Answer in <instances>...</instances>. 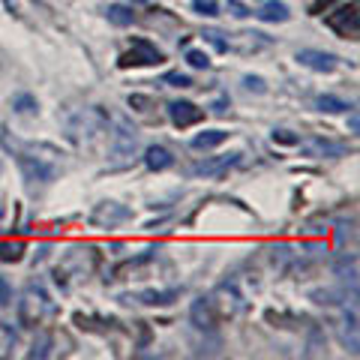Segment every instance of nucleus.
Masks as SVG:
<instances>
[{
    "label": "nucleus",
    "instance_id": "1",
    "mask_svg": "<svg viewBox=\"0 0 360 360\" xmlns=\"http://www.w3.org/2000/svg\"><path fill=\"white\" fill-rule=\"evenodd\" d=\"M0 141H4L6 150H13L27 184H51V180L58 177V162L51 160L54 150L49 144H27V141L9 139V135H0Z\"/></svg>",
    "mask_w": 360,
    "mask_h": 360
},
{
    "label": "nucleus",
    "instance_id": "2",
    "mask_svg": "<svg viewBox=\"0 0 360 360\" xmlns=\"http://www.w3.org/2000/svg\"><path fill=\"white\" fill-rule=\"evenodd\" d=\"M54 315H58V303L49 297V291H45L39 279H30L25 295L18 300V321L25 328H37V324L54 319Z\"/></svg>",
    "mask_w": 360,
    "mask_h": 360
},
{
    "label": "nucleus",
    "instance_id": "3",
    "mask_svg": "<svg viewBox=\"0 0 360 360\" xmlns=\"http://www.w3.org/2000/svg\"><path fill=\"white\" fill-rule=\"evenodd\" d=\"M135 150H139V129L120 115L115 120V129H111V162L127 165L135 156Z\"/></svg>",
    "mask_w": 360,
    "mask_h": 360
},
{
    "label": "nucleus",
    "instance_id": "4",
    "mask_svg": "<svg viewBox=\"0 0 360 360\" xmlns=\"http://www.w3.org/2000/svg\"><path fill=\"white\" fill-rule=\"evenodd\" d=\"M162 60H165V54L156 49L150 39L139 37V39H132V49L123 51L117 58V66H120V70H129V66H156Z\"/></svg>",
    "mask_w": 360,
    "mask_h": 360
},
{
    "label": "nucleus",
    "instance_id": "5",
    "mask_svg": "<svg viewBox=\"0 0 360 360\" xmlns=\"http://www.w3.org/2000/svg\"><path fill=\"white\" fill-rule=\"evenodd\" d=\"M360 4L357 0H352L348 6L342 9H336V13H330L328 18H324V25H328L333 33H340V37L345 39H357V33H360Z\"/></svg>",
    "mask_w": 360,
    "mask_h": 360
},
{
    "label": "nucleus",
    "instance_id": "6",
    "mask_svg": "<svg viewBox=\"0 0 360 360\" xmlns=\"http://www.w3.org/2000/svg\"><path fill=\"white\" fill-rule=\"evenodd\" d=\"M129 219H132V210L127 205H117V201H103L90 213V225H96V229H117L120 222H129Z\"/></svg>",
    "mask_w": 360,
    "mask_h": 360
},
{
    "label": "nucleus",
    "instance_id": "7",
    "mask_svg": "<svg viewBox=\"0 0 360 360\" xmlns=\"http://www.w3.org/2000/svg\"><path fill=\"white\" fill-rule=\"evenodd\" d=\"M168 117L177 129H186V127H195V123L205 120V108H198L195 103H189V99H174V103H168Z\"/></svg>",
    "mask_w": 360,
    "mask_h": 360
},
{
    "label": "nucleus",
    "instance_id": "8",
    "mask_svg": "<svg viewBox=\"0 0 360 360\" xmlns=\"http://www.w3.org/2000/svg\"><path fill=\"white\" fill-rule=\"evenodd\" d=\"M300 66H307V70H312V72H333L336 66H340V58L336 54H330V51H319V49H303V51H297V58H295Z\"/></svg>",
    "mask_w": 360,
    "mask_h": 360
},
{
    "label": "nucleus",
    "instance_id": "9",
    "mask_svg": "<svg viewBox=\"0 0 360 360\" xmlns=\"http://www.w3.org/2000/svg\"><path fill=\"white\" fill-rule=\"evenodd\" d=\"M240 162V153H225V156H213V160H201L189 168V174L193 177H217L222 172H229Z\"/></svg>",
    "mask_w": 360,
    "mask_h": 360
},
{
    "label": "nucleus",
    "instance_id": "10",
    "mask_svg": "<svg viewBox=\"0 0 360 360\" xmlns=\"http://www.w3.org/2000/svg\"><path fill=\"white\" fill-rule=\"evenodd\" d=\"M193 324L195 328H201V330H213L219 324V307H217V300L213 297H198L195 303H193Z\"/></svg>",
    "mask_w": 360,
    "mask_h": 360
},
{
    "label": "nucleus",
    "instance_id": "11",
    "mask_svg": "<svg viewBox=\"0 0 360 360\" xmlns=\"http://www.w3.org/2000/svg\"><path fill=\"white\" fill-rule=\"evenodd\" d=\"M180 291H184V288H168V291L148 288V291H139V295H123L120 300H123V303L139 300V303H144V307H168V303H174V300L180 297Z\"/></svg>",
    "mask_w": 360,
    "mask_h": 360
},
{
    "label": "nucleus",
    "instance_id": "12",
    "mask_svg": "<svg viewBox=\"0 0 360 360\" xmlns=\"http://www.w3.org/2000/svg\"><path fill=\"white\" fill-rule=\"evenodd\" d=\"M144 165H148L150 172H165V168L174 165V156L168 148H162V144H150V148L144 150Z\"/></svg>",
    "mask_w": 360,
    "mask_h": 360
},
{
    "label": "nucleus",
    "instance_id": "13",
    "mask_svg": "<svg viewBox=\"0 0 360 360\" xmlns=\"http://www.w3.org/2000/svg\"><path fill=\"white\" fill-rule=\"evenodd\" d=\"M255 15L262 21H267V25H283V21L291 18V9H288V4H283V0H267Z\"/></svg>",
    "mask_w": 360,
    "mask_h": 360
},
{
    "label": "nucleus",
    "instance_id": "14",
    "mask_svg": "<svg viewBox=\"0 0 360 360\" xmlns=\"http://www.w3.org/2000/svg\"><path fill=\"white\" fill-rule=\"evenodd\" d=\"M303 153L307 156H342L345 153V144H336L328 139H309L303 144Z\"/></svg>",
    "mask_w": 360,
    "mask_h": 360
},
{
    "label": "nucleus",
    "instance_id": "15",
    "mask_svg": "<svg viewBox=\"0 0 360 360\" xmlns=\"http://www.w3.org/2000/svg\"><path fill=\"white\" fill-rule=\"evenodd\" d=\"M225 139H229V132L225 129H205V132H198L193 139V148L195 150H210V148H219Z\"/></svg>",
    "mask_w": 360,
    "mask_h": 360
},
{
    "label": "nucleus",
    "instance_id": "16",
    "mask_svg": "<svg viewBox=\"0 0 360 360\" xmlns=\"http://www.w3.org/2000/svg\"><path fill=\"white\" fill-rule=\"evenodd\" d=\"M25 252H27L25 240H0V262H6V264L21 262Z\"/></svg>",
    "mask_w": 360,
    "mask_h": 360
},
{
    "label": "nucleus",
    "instance_id": "17",
    "mask_svg": "<svg viewBox=\"0 0 360 360\" xmlns=\"http://www.w3.org/2000/svg\"><path fill=\"white\" fill-rule=\"evenodd\" d=\"M108 21L115 27H129L132 21H135V13H132V6H123V4H115V6H108Z\"/></svg>",
    "mask_w": 360,
    "mask_h": 360
},
{
    "label": "nucleus",
    "instance_id": "18",
    "mask_svg": "<svg viewBox=\"0 0 360 360\" xmlns=\"http://www.w3.org/2000/svg\"><path fill=\"white\" fill-rule=\"evenodd\" d=\"M315 108H319V111H328V115H342V111L354 108V105H348L345 99H340V96H330V94H324V96H319V99H315Z\"/></svg>",
    "mask_w": 360,
    "mask_h": 360
},
{
    "label": "nucleus",
    "instance_id": "19",
    "mask_svg": "<svg viewBox=\"0 0 360 360\" xmlns=\"http://www.w3.org/2000/svg\"><path fill=\"white\" fill-rule=\"evenodd\" d=\"M13 108L18 111V115H37V96H30V94H21L13 99Z\"/></svg>",
    "mask_w": 360,
    "mask_h": 360
},
{
    "label": "nucleus",
    "instance_id": "20",
    "mask_svg": "<svg viewBox=\"0 0 360 360\" xmlns=\"http://www.w3.org/2000/svg\"><path fill=\"white\" fill-rule=\"evenodd\" d=\"M201 37H205V42H210V45H213V49H217L219 54H225V51L231 49V42L225 39V33H222V30H205V33H201Z\"/></svg>",
    "mask_w": 360,
    "mask_h": 360
},
{
    "label": "nucleus",
    "instance_id": "21",
    "mask_svg": "<svg viewBox=\"0 0 360 360\" xmlns=\"http://www.w3.org/2000/svg\"><path fill=\"white\" fill-rule=\"evenodd\" d=\"M186 63L193 66V70H210V58L205 51H198V49H189L186 51Z\"/></svg>",
    "mask_w": 360,
    "mask_h": 360
},
{
    "label": "nucleus",
    "instance_id": "22",
    "mask_svg": "<svg viewBox=\"0 0 360 360\" xmlns=\"http://www.w3.org/2000/svg\"><path fill=\"white\" fill-rule=\"evenodd\" d=\"M193 13L213 18V15H219V4L217 0H193Z\"/></svg>",
    "mask_w": 360,
    "mask_h": 360
},
{
    "label": "nucleus",
    "instance_id": "23",
    "mask_svg": "<svg viewBox=\"0 0 360 360\" xmlns=\"http://www.w3.org/2000/svg\"><path fill=\"white\" fill-rule=\"evenodd\" d=\"M162 84H168V87H193V78H189L186 72H165Z\"/></svg>",
    "mask_w": 360,
    "mask_h": 360
},
{
    "label": "nucleus",
    "instance_id": "24",
    "mask_svg": "<svg viewBox=\"0 0 360 360\" xmlns=\"http://www.w3.org/2000/svg\"><path fill=\"white\" fill-rule=\"evenodd\" d=\"M49 348H51V333H42L39 342H33V348L27 352V357H49V354H51Z\"/></svg>",
    "mask_w": 360,
    "mask_h": 360
},
{
    "label": "nucleus",
    "instance_id": "25",
    "mask_svg": "<svg viewBox=\"0 0 360 360\" xmlns=\"http://www.w3.org/2000/svg\"><path fill=\"white\" fill-rule=\"evenodd\" d=\"M270 139H274L276 144H300V135L291 132V129H274L270 132Z\"/></svg>",
    "mask_w": 360,
    "mask_h": 360
},
{
    "label": "nucleus",
    "instance_id": "26",
    "mask_svg": "<svg viewBox=\"0 0 360 360\" xmlns=\"http://www.w3.org/2000/svg\"><path fill=\"white\" fill-rule=\"evenodd\" d=\"M243 87H246V90H255V94H264V90H267V84H264L262 75H246V78H243Z\"/></svg>",
    "mask_w": 360,
    "mask_h": 360
},
{
    "label": "nucleus",
    "instance_id": "27",
    "mask_svg": "<svg viewBox=\"0 0 360 360\" xmlns=\"http://www.w3.org/2000/svg\"><path fill=\"white\" fill-rule=\"evenodd\" d=\"M229 13H231L234 18H250V15H252V9H246L240 0H229Z\"/></svg>",
    "mask_w": 360,
    "mask_h": 360
},
{
    "label": "nucleus",
    "instance_id": "28",
    "mask_svg": "<svg viewBox=\"0 0 360 360\" xmlns=\"http://www.w3.org/2000/svg\"><path fill=\"white\" fill-rule=\"evenodd\" d=\"M9 303H13V288H9V283L0 276V307H9Z\"/></svg>",
    "mask_w": 360,
    "mask_h": 360
},
{
    "label": "nucleus",
    "instance_id": "29",
    "mask_svg": "<svg viewBox=\"0 0 360 360\" xmlns=\"http://www.w3.org/2000/svg\"><path fill=\"white\" fill-rule=\"evenodd\" d=\"M333 4H336V0H312V4H309V13H312V15H321L324 9H330Z\"/></svg>",
    "mask_w": 360,
    "mask_h": 360
},
{
    "label": "nucleus",
    "instance_id": "30",
    "mask_svg": "<svg viewBox=\"0 0 360 360\" xmlns=\"http://www.w3.org/2000/svg\"><path fill=\"white\" fill-rule=\"evenodd\" d=\"M348 129H352V132L360 129V117H357V111H354V108H348Z\"/></svg>",
    "mask_w": 360,
    "mask_h": 360
},
{
    "label": "nucleus",
    "instance_id": "31",
    "mask_svg": "<svg viewBox=\"0 0 360 360\" xmlns=\"http://www.w3.org/2000/svg\"><path fill=\"white\" fill-rule=\"evenodd\" d=\"M213 111H217V115H225V111H229V96H219L217 103H213Z\"/></svg>",
    "mask_w": 360,
    "mask_h": 360
},
{
    "label": "nucleus",
    "instance_id": "32",
    "mask_svg": "<svg viewBox=\"0 0 360 360\" xmlns=\"http://www.w3.org/2000/svg\"><path fill=\"white\" fill-rule=\"evenodd\" d=\"M129 4H148V0H129Z\"/></svg>",
    "mask_w": 360,
    "mask_h": 360
},
{
    "label": "nucleus",
    "instance_id": "33",
    "mask_svg": "<svg viewBox=\"0 0 360 360\" xmlns=\"http://www.w3.org/2000/svg\"><path fill=\"white\" fill-rule=\"evenodd\" d=\"M0 219H4V207H0Z\"/></svg>",
    "mask_w": 360,
    "mask_h": 360
}]
</instances>
